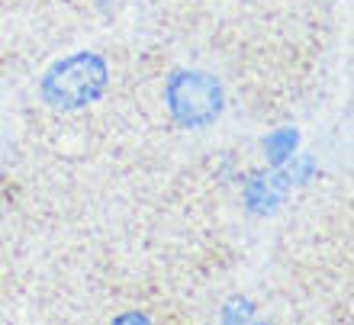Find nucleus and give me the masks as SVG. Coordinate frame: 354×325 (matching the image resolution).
Instances as JSON below:
<instances>
[{
	"instance_id": "3",
	"label": "nucleus",
	"mask_w": 354,
	"mask_h": 325,
	"mask_svg": "<svg viewBox=\"0 0 354 325\" xmlns=\"http://www.w3.org/2000/svg\"><path fill=\"white\" fill-rule=\"evenodd\" d=\"M290 187H293V177H290L287 165H277V171H270V174H254L252 180L245 184V203H248V210L258 216L274 213V210L283 203V196H287Z\"/></svg>"
},
{
	"instance_id": "5",
	"label": "nucleus",
	"mask_w": 354,
	"mask_h": 325,
	"mask_svg": "<svg viewBox=\"0 0 354 325\" xmlns=\"http://www.w3.org/2000/svg\"><path fill=\"white\" fill-rule=\"evenodd\" d=\"M248 316H252V303H248V299H242V303L235 299V303H229V306H225V313H223L225 322H235V319H248Z\"/></svg>"
},
{
	"instance_id": "1",
	"label": "nucleus",
	"mask_w": 354,
	"mask_h": 325,
	"mask_svg": "<svg viewBox=\"0 0 354 325\" xmlns=\"http://www.w3.org/2000/svg\"><path fill=\"white\" fill-rule=\"evenodd\" d=\"M110 84V68L97 52H71L42 75V100L55 110H84L97 103Z\"/></svg>"
},
{
	"instance_id": "4",
	"label": "nucleus",
	"mask_w": 354,
	"mask_h": 325,
	"mask_svg": "<svg viewBox=\"0 0 354 325\" xmlns=\"http://www.w3.org/2000/svg\"><path fill=\"white\" fill-rule=\"evenodd\" d=\"M297 149H299V132L297 129H277L264 139V155H268V161L274 167L293 158Z\"/></svg>"
},
{
	"instance_id": "2",
	"label": "nucleus",
	"mask_w": 354,
	"mask_h": 325,
	"mask_svg": "<svg viewBox=\"0 0 354 325\" xmlns=\"http://www.w3.org/2000/svg\"><path fill=\"white\" fill-rule=\"evenodd\" d=\"M165 103L177 126L203 129L219 120L225 106L223 84L206 71H174L165 84Z\"/></svg>"
}]
</instances>
